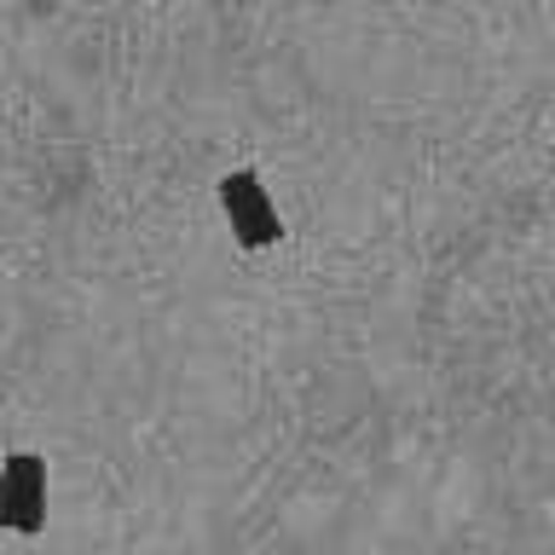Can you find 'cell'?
Returning a JSON list of instances; mask_svg holds the SVG:
<instances>
[{"mask_svg": "<svg viewBox=\"0 0 555 555\" xmlns=\"http://www.w3.org/2000/svg\"><path fill=\"white\" fill-rule=\"evenodd\" d=\"M215 191H220V208H225V225H232L237 249L255 255V249H272V243L284 237V220H278V208H272L255 168H232Z\"/></svg>", "mask_w": 555, "mask_h": 555, "instance_id": "1", "label": "cell"}, {"mask_svg": "<svg viewBox=\"0 0 555 555\" xmlns=\"http://www.w3.org/2000/svg\"><path fill=\"white\" fill-rule=\"evenodd\" d=\"M0 520H7V532H17V538H35L47 527V457L41 451H7Z\"/></svg>", "mask_w": 555, "mask_h": 555, "instance_id": "2", "label": "cell"}]
</instances>
